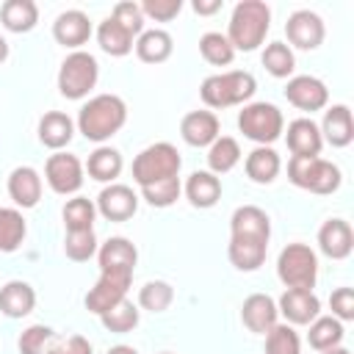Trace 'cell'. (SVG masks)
Instances as JSON below:
<instances>
[{
    "instance_id": "6da1fadb",
    "label": "cell",
    "mask_w": 354,
    "mask_h": 354,
    "mask_svg": "<svg viewBox=\"0 0 354 354\" xmlns=\"http://www.w3.org/2000/svg\"><path fill=\"white\" fill-rule=\"evenodd\" d=\"M271 238V218L257 205L235 207L230 218V246L227 257L238 271H257L266 263Z\"/></svg>"
},
{
    "instance_id": "7a4b0ae2",
    "label": "cell",
    "mask_w": 354,
    "mask_h": 354,
    "mask_svg": "<svg viewBox=\"0 0 354 354\" xmlns=\"http://www.w3.org/2000/svg\"><path fill=\"white\" fill-rule=\"evenodd\" d=\"M124 122H127V105L119 94H97L77 113V130L97 144L116 136L124 127Z\"/></svg>"
},
{
    "instance_id": "3957f363",
    "label": "cell",
    "mask_w": 354,
    "mask_h": 354,
    "mask_svg": "<svg viewBox=\"0 0 354 354\" xmlns=\"http://www.w3.org/2000/svg\"><path fill=\"white\" fill-rule=\"evenodd\" d=\"M268 28H271V8L263 0H241L232 8L230 28L224 36L230 39L232 50L252 53L266 41Z\"/></svg>"
},
{
    "instance_id": "277c9868",
    "label": "cell",
    "mask_w": 354,
    "mask_h": 354,
    "mask_svg": "<svg viewBox=\"0 0 354 354\" xmlns=\"http://www.w3.org/2000/svg\"><path fill=\"white\" fill-rule=\"evenodd\" d=\"M257 91V80L252 72L243 69H232V72H218V75H207L199 86V97L207 108L213 111H224L232 105H243L252 100V94Z\"/></svg>"
},
{
    "instance_id": "5b68a950",
    "label": "cell",
    "mask_w": 354,
    "mask_h": 354,
    "mask_svg": "<svg viewBox=\"0 0 354 354\" xmlns=\"http://www.w3.org/2000/svg\"><path fill=\"white\" fill-rule=\"evenodd\" d=\"M180 166H183V158H180L177 147L169 144V141H158V144L144 147L136 155V160H133V180H136L138 188H144V185H152L158 180L180 177Z\"/></svg>"
},
{
    "instance_id": "8992f818",
    "label": "cell",
    "mask_w": 354,
    "mask_h": 354,
    "mask_svg": "<svg viewBox=\"0 0 354 354\" xmlns=\"http://www.w3.org/2000/svg\"><path fill=\"white\" fill-rule=\"evenodd\" d=\"M288 180L301 188V191H310V194H335L343 183V174L340 169L332 163V160H324L321 155L318 158H293L288 160Z\"/></svg>"
},
{
    "instance_id": "52a82bcc",
    "label": "cell",
    "mask_w": 354,
    "mask_h": 354,
    "mask_svg": "<svg viewBox=\"0 0 354 354\" xmlns=\"http://www.w3.org/2000/svg\"><path fill=\"white\" fill-rule=\"evenodd\" d=\"M238 130L257 147H271L285 133V116L274 102H246L238 113Z\"/></svg>"
},
{
    "instance_id": "ba28073f",
    "label": "cell",
    "mask_w": 354,
    "mask_h": 354,
    "mask_svg": "<svg viewBox=\"0 0 354 354\" xmlns=\"http://www.w3.org/2000/svg\"><path fill=\"white\" fill-rule=\"evenodd\" d=\"M277 277L285 288L313 290L318 279V257L307 243H288L277 257Z\"/></svg>"
},
{
    "instance_id": "9c48e42d",
    "label": "cell",
    "mask_w": 354,
    "mask_h": 354,
    "mask_svg": "<svg viewBox=\"0 0 354 354\" xmlns=\"http://www.w3.org/2000/svg\"><path fill=\"white\" fill-rule=\"evenodd\" d=\"M100 77V64L91 53L86 50H75L61 61L58 69V91L66 100H83L88 97V91L97 86Z\"/></svg>"
},
{
    "instance_id": "30bf717a",
    "label": "cell",
    "mask_w": 354,
    "mask_h": 354,
    "mask_svg": "<svg viewBox=\"0 0 354 354\" xmlns=\"http://www.w3.org/2000/svg\"><path fill=\"white\" fill-rule=\"evenodd\" d=\"M130 282H133V274H124V271H100V279L94 282V288L83 299L86 310L94 313V315L108 313L113 304H119L122 299H127Z\"/></svg>"
},
{
    "instance_id": "8fae6325",
    "label": "cell",
    "mask_w": 354,
    "mask_h": 354,
    "mask_svg": "<svg viewBox=\"0 0 354 354\" xmlns=\"http://www.w3.org/2000/svg\"><path fill=\"white\" fill-rule=\"evenodd\" d=\"M83 163H80V158H75V155H69V152H55V155H50L47 158V163H44V180H47V185L55 191V194H61V196H69V194H77L80 191V185H83Z\"/></svg>"
},
{
    "instance_id": "7c38bea8",
    "label": "cell",
    "mask_w": 354,
    "mask_h": 354,
    "mask_svg": "<svg viewBox=\"0 0 354 354\" xmlns=\"http://www.w3.org/2000/svg\"><path fill=\"white\" fill-rule=\"evenodd\" d=\"M285 36H288V47H299V50H315L324 36H326V28H324V19L310 11V8H299L288 17L285 22Z\"/></svg>"
},
{
    "instance_id": "4fadbf2b",
    "label": "cell",
    "mask_w": 354,
    "mask_h": 354,
    "mask_svg": "<svg viewBox=\"0 0 354 354\" xmlns=\"http://www.w3.org/2000/svg\"><path fill=\"white\" fill-rule=\"evenodd\" d=\"M285 97L290 105H296L299 111H307V113H315V111H324L326 102H329V88L324 80H318L315 75H296L288 80L285 86Z\"/></svg>"
},
{
    "instance_id": "5bb4252c",
    "label": "cell",
    "mask_w": 354,
    "mask_h": 354,
    "mask_svg": "<svg viewBox=\"0 0 354 354\" xmlns=\"http://www.w3.org/2000/svg\"><path fill=\"white\" fill-rule=\"evenodd\" d=\"M97 213L108 221H127L138 210V194L124 183H111L97 196Z\"/></svg>"
},
{
    "instance_id": "9a60e30c",
    "label": "cell",
    "mask_w": 354,
    "mask_h": 354,
    "mask_svg": "<svg viewBox=\"0 0 354 354\" xmlns=\"http://www.w3.org/2000/svg\"><path fill=\"white\" fill-rule=\"evenodd\" d=\"M279 315L290 326H307L321 315V299L313 290H299V288H285V293L277 301Z\"/></svg>"
},
{
    "instance_id": "2e32d148",
    "label": "cell",
    "mask_w": 354,
    "mask_h": 354,
    "mask_svg": "<svg viewBox=\"0 0 354 354\" xmlns=\"http://www.w3.org/2000/svg\"><path fill=\"white\" fill-rule=\"evenodd\" d=\"M241 321L249 332L254 335H266L279 324V310L277 301L268 293H252L243 299L241 304Z\"/></svg>"
},
{
    "instance_id": "e0dca14e",
    "label": "cell",
    "mask_w": 354,
    "mask_h": 354,
    "mask_svg": "<svg viewBox=\"0 0 354 354\" xmlns=\"http://www.w3.org/2000/svg\"><path fill=\"white\" fill-rule=\"evenodd\" d=\"M91 36V19L86 11L80 8H69V11H61L53 22V39L64 47H69L72 53L80 50V44H86Z\"/></svg>"
},
{
    "instance_id": "ac0fdd59",
    "label": "cell",
    "mask_w": 354,
    "mask_h": 354,
    "mask_svg": "<svg viewBox=\"0 0 354 354\" xmlns=\"http://www.w3.org/2000/svg\"><path fill=\"white\" fill-rule=\"evenodd\" d=\"M97 263H100V271H124V274H133L136 271V263H138V249H136L133 241H127L122 235H113V238H108L97 249Z\"/></svg>"
},
{
    "instance_id": "d6986e66",
    "label": "cell",
    "mask_w": 354,
    "mask_h": 354,
    "mask_svg": "<svg viewBox=\"0 0 354 354\" xmlns=\"http://www.w3.org/2000/svg\"><path fill=\"white\" fill-rule=\"evenodd\" d=\"M218 116L213 111H191L180 122V136L188 147H210L221 133Z\"/></svg>"
},
{
    "instance_id": "ffe728a7",
    "label": "cell",
    "mask_w": 354,
    "mask_h": 354,
    "mask_svg": "<svg viewBox=\"0 0 354 354\" xmlns=\"http://www.w3.org/2000/svg\"><path fill=\"white\" fill-rule=\"evenodd\" d=\"M318 249L332 260H346L354 249V232L346 218H329L318 230Z\"/></svg>"
},
{
    "instance_id": "44dd1931",
    "label": "cell",
    "mask_w": 354,
    "mask_h": 354,
    "mask_svg": "<svg viewBox=\"0 0 354 354\" xmlns=\"http://www.w3.org/2000/svg\"><path fill=\"white\" fill-rule=\"evenodd\" d=\"M285 141H288V149L293 152V158H318L321 155V147H324V138H321L318 124L313 119H307V116L293 119L288 124Z\"/></svg>"
},
{
    "instance_id": "7402d4cb",
    "label": "cell",
    "mask_w": 354,
    "mask_h": 354,
    "mask_svg": "<svg viewBox=\"0 0 354 354\" xmlns=\"http://www.w3.org/2000/svg\"><path fill=\"white\" fill-rule=\"evenodd\" d=\"M318 130H321V138H324L326 144H332V147H337V149L348 147V144L354 141L351 108H348V105H343V102H337V105L326 108L324 122H321V127H318Z\"/></svg>"
},
{
    "instance_id": "603a6c76",
    "label": "cell",
    "mask_w": 354,
    "mask_h": 354,
    "mask_svg": "<svg viewBox=\"0 0 354 354\" xmlns=\"http://www.w3.org/2000/svg\"><path fill=\"white\" fill-rule=\"evenodd\" d=\"M8 196L17 207H36L41 199V177L33 166H17L8 174Z\"/></svg>"
},
{
    "instance_id": "cb8c5ba5",
    "label": "cell",
    "mask_w": 354,
    "mask_h": 354,
    "mask_svg": "<svg viewBox=\"0 0 354 354\" xmlns=\"http://www.w3.org/2000/svg\"><path fill=\"white\" fill-rule=\"evenodd\" d=\"M36 307V290L25 279H8L0 288V313L6 318H25Z\"/></svg>"
},
{
    "instance_id": "d4e9b609",
    "label": "cell",
    "mask_w": 354,
    "mask_h": 354,
    "mask_svg": "<svg viewBox=\"0 0 354 354\" xmlns=\"http://www.w3.org/2000/svg\"><path fill=\"white\" fill-rule=\"evenodd\" d=\"M75 136V122L69 113L64 111H47L41 119H39V141L47 147V149H55L61 152Z\"/></svg>"
},
{
    "instance_id": "484cf974",
    "label": "cell",
    "mask_w": 354,
    "mask_h": 354,
    "mask_svg": "<svg viewBox=\"0 0 354 354\" xmlns=\"http://www.w3.org/2000/svg\"><path fill=\"white\" fill-rule=\"evenodd\" d=\"M183 191H185V196H188V202L194 207H202L205 210V207H213L221 199V180L213 171L202 169V171H194L185 180Z\"/></svg>"
},
{
    "instance_id": "4316f807",
    "label": "cell",
    "mask_w": 354,
    "mask_h": 354,
    "mask_svg": "<svg viewBox=\"0 0 354 354\" xmlns=\"http://www.w3.org/2000/svg\"><path fill=\"white\" fill-rule=\"evenodd\" d=\"M133 47H136V55H138L144 64H163V61H169V55H171V50H174V39H171L169 30L152 28V30H144V33L133 41Z\"/></svg>"
},
{
    "instance_id": "83f0119b",
    "label": "cell",
    "mask_w": 354,
    "mask_h": 354,
    "mask_svg": "<svg viewBox=\"0 0 354 354\" xmlns=\"http://www.w3.org/2000/svg\"><path fill=\"white\" fill-rule=\"evenodd\" d=\"M243 169H246V177H249L252 183L268 185V183L277 180V174H279V169H282V160H279L277 149H271V147H254V149L246 155Z\"/></svg>"
},
{
    "instance_id": "f1b7e54d",
    "label": "cell",
    "mask_w": 354,
    "mask_h": 354,
    "mask_svg": "<svg viewBox=\"0 0 354 354\" xmlns=\"http://www.w3.org/2000/svg\"><path fill=\"white\" fill-rule=\"evenodd\" d=\"M0 22L11 33H28L39 22V6L33 0H6L0 6Z\"/></svg>"
},
{
    "instance_id": "f546056e",
    "label": "cell",
    "mask_w": 354,
    "mask_h": 354,
    "mask_svg": "<svg viewBox=\"0 0 354 354\" xmlns=\"http://www.w3.org/2000/svg\"><path fill=\"white\" fill-rule=\"evenodd\" d=\"M122 166H124V160H122V152L119 149H113V147H105V144H100L91 155H88V160H86V171H88V177L91 180H97V183H113L119 174H122Z\"/></svg>"
},
{
    "instance_id": "4dcf8cb0",
    "label": "cell",
    "mask_w": 354,
    "mask_h": 354,
    "mask_svg": "<svg viewBox=\"0 0 354 354\" xmlns=\"http://www.w3.org/2000/svg\"><path fill=\"white\" fill-rule=\"evenodd\" d=\"M310 332H307V343L315 348V351H329V348H337L346 337V329H343V321L332 318V315H318L313 324H307Z\"/></svg>"
},
{
    "instance_id": "1f68e13d",
    "label": "cell",
    "mask_w": 354,
    "mask_h": 354,
    "mask_svg": "<svg viewBox=\"0 0 354 354\" xmlns=\"http://www.w3.org/2000/svg\"><path fill=\"white\" fill-rule=\"evenodd\" d=\"M241 160V144L232 138V136H218L210 147H207V171H213L216 177L218 174H227L238 166Z\"/></svg>"
},
{
    "instance_id": "d6a6232c",
    "label": "cell",
    "mask_w": 354,
    "mask_h": 354,
    "mask_svg": "<svg viewBox=\"0 0 354 354\" xmlns=\"http://www.w3.org/2000/svg\"><path fill=\"white\" fill-rule=\"evenodd\" d=\"M97 41L102 47V53L113 55V58H122L133 50V36L111 17H105L100 25H97Z\"/></svg>"
},
{
    "instance_id": "836d02e7",
    "label": "cell",
    "mask_w": 354,
    "mask_h": 354,
    "mask_svg": "<svg viewBox=\"0 0 354 354\" xmlns=\"http://www.w3.org/2000/svg\"><path fill=\"white\" fill-rule=\"evenodd\" d=\"M64 224L66 232H83V230H94V218H97V205L88 196H72L66 199L64 210Z\"/></svg>"
},
{
    "instance_id": "e575fe53",
    "label": "cell",
    "mask_w": 354,
    "mask_h": 354,
    "mask_svg": "<svg viewBox=\"0 0 354 354\" xmlns=\"http://www.w3.org/2000/svg\"><path fill=\"white\" fill-rule=\"evenodd\" d=\"M28 224L17 207H0V252H17L25 241Z\"/></svg>"
},
{
    "instance_id": "d590c367",
    "label": "cell",
    "mask_w": 354,
    "mask_h": 354,
    "mask_svg": "<svg viewBox=\"0 0 354 354\" xmlns=\"http://www.w3.org/2000/svg\"><path fill=\"white\" fill-rule=\"evenodd\" d=\"M199 53L213 66H230L232 58H235V50L230 44V39L218 30H207V33L199 36Z\"/></svg>"
},
{
    "instance_id": "8d00e7d4",
    "label": "cell",
    "mask_w": 354,
    "mask_h": 354,
    "mask_svg": "<svg viewBox=\"0 0 354 354\" xmlns=\"http://www.w3.org/2000/svg\"><path fill=\"white\" fill-rule=\"evenodd\" d=\"M260 61H263L266 72L274 75V77H290L293 69H296V55H293V50H290L285 41H271V44H266Z\"/></svg>"
},
{
    "instance_id": "74e56055",
    "label": "cell",
    "mask_w": 354,
    "mask_h": 354,
    "mask_svg": "<svg viewBox=\"0 0 354 354\" xmlns=\"http://www.w3.org/2000/svg\"><path fill=\"white\" fill-rule=\"evenodd\" d=\"M138 318H141V313H138V307H136L130 299H122L119 304H113L108 313L100 315L102 326H105L108 332H116V335L133 332V329L138 326Z\"/></svg>"
},
{
    "instance_id": "f35d334b",
    "label": "cell",
    "mask_w": 354,
    "mask_h": 354,
    "mask_svg": "<svg viewBox=\"0 0 354 354\" xmlns=\"http://www.w3.org/2000/svg\"><path fill=\"white\" fill-rule=\"evenodd\" d=\"M55 340H58L55 329H50L44 324H33L19 335L17 346H19V354H50Z\"/></svg>"
},
{
    "instance_id": "ab89813d",
    "label": "cell",
    "mask_w": 354,
    "mask_h": 354,
    "mask_svg": "<svg viewBox=\"0 0 354 354\" xmlns=\"http://www.w3.org/2000/svg\"><path fill=\"white\" fill-rule=\"evenodd\" d=\"M171 301H174V288L163 279H149L138 290V307H144L149 313H163V310H169Z\"/></svg>"
},
{
    "instance_id": "60d3db41",
    "label": "cell",
    "mask_w": 354,
    "mask_h": 354,
    "mask_svg": "<svg viewBox=\"0 0 354 354\" xmlns=\"http://www.w3.org/2000/svg\"><path fill=\"white\" fill-rule=\"evenodd\" d=\"M266 354H301L299 332L290 324H277L266 332Z\"/></svg>"
},
{
    "instance_id": "b9f144b4",
    "label": "cell",
    "mask_w": 354,
    "mask_h": 354,
    "mask_svg": "<svg viewBox=\"0 0 354 354\" xmlns=\"http://www.w3.org/2000/svg\"><path fill=\"white\" fill-rule=\"evenodd\" d=\"M183 194V183L180 177H169V180H158L152 185L141 188V196L152 205V207H171Z\"/></svg>"
},
{
    "instance_id": "7bdbcfd3",
    "label": "cell",
    "mask_w": 354,
    "mask_h": 354,
    "mask_svg": "<svg viewBox=\"0 0 354 354\" xmlns=\"http://www.w3.org/2000/svg\"><path fill=\"white\" fill-rule=\"evenodd\" d=\"M97 235H94V230H83V232H66V238H64V252H66V257L69 260H75V263H86V260H91L94 254H97Z\"/></svg>"
},
{
    "instance_id": "ee69618b",
    "label": "cell",
    "mask_w": 354,
    "mask_h": 354,
    "mask_svg": "<svg viewBox=\"0 0 354 354\" xmlns=\"http://www.w3.org/2000/svg\"><path fill=\"white\" fill-rule=\"evenodd\" d=\"M111 19H116L130 36H141L144 33V14H141V6L133 3V0L116 3L113 11H111Z\"/></svg>"
},
{
    "instance_id": "f6af8a7d",
    "label": "cell",
    "mask_w": 354,
    "mask_h": 354,
    "mask_svg": "<svg viewBox=\"0 0 354 354\" xmlns=\"http://www.w3.org/2000/svg\"><path fill=\"white\" fill-rule=\"evenodd\" d=\"M141 14L144 19H155V22H169L183 11V0H141Z\"/></svg>"
},
{
    "instance_id": "bcb514c9",
    "label": "cell",
    "mask_w": 354,
    "mask_h": 354,
    "mask_svg": "<svg viewBox=\"0 0 354 354\" xmlns=\"http://www.w3.org/2000/svg\"><path fill=\"white\" fill-rule=\"evenodd\" d=\"M329 307H332V318H337V321H351V318H354V290H351V288H337V290H332Z\"/></svg>"
},
{
    "instance_id": "7dc6e473",
    "label": "cell",
    "mask_w": 354,
    "mask_h": 354,
    "mask_svg": "<svg viewBox=\"0 0 354 354\" xmlns=\"http://www.w3.org/2000/svg\"><path fill=\"white\" fill-rule=\"evenodd\" d=\"M50 354H91V343L83 335H69V337H58L53 343Z\"/></svg>"
},
{
    "instance_id": "c3c4849f",
    "label": "cell",
    "mask_w": 354,
    "mask_h": 354,
    "mask_svg": "<svg viewBox=\"0 0 354 354\" xmlns=\"http://www.w3.org/2000/svg\"><path fill=\"white\" fill-rule=\"evenodd\" d=\"M191 8H194L196 14H202V17H210V14H216V11L221 8V0H194Z\"/></svg>"
},
{
    "instance_id": "681fc988",
    "label": "cell",
    "mask_w": 354,
    "mask_h": 354,
    "mask_svg": "<svg viewBox=\"0 0 354 354\" xmlns=\"http://www.w3.org/2000/svg\"><path fill=\"white\" fill-rule=\"evenodd\" d=\"M108 354H138L133 346H124V343H119V346H111L108 348Z\"/></svg>"
},
{
    "instance_id": "f907efd6",
    "label": "cell",
    "mask_w": 354,
    "mask_h": 354,
    "mask_svg": "<svg viewBox=\"0 0 354 354\" xmlns=\"http://www.w3.org/2000/svg\"><path fill=\"white\" fill-rule=\"evenodd\" d=\"M6 58H8V41H6L3 36H0V64H3Z\"/></svg>"
},
{
    "instance_id": "816d5d0a",
    "label": "cell",
    "mask_w": 354,
    "mask_h": 354,
    "mask_svg": "<svg viewBox=\"0 0 354 354\" xmlns=\"http://www.w3.org/2000/svg\"><path fill=\"white\" fill-rule=\"evenodd\" d=\"M321 354H351V351L343 348V346H337V348H329V351H321Z\"/></svg>"
},
{
    "instance_id": "f5cc1de1",
    "label": "cell",
    "mask_w": 354,
    "mask_h": 354,
    "mask_svg": "<svg viewBox=\"0 0 354 354\" xmlns=\"http://www.w3.org/2000/svg\"><path fill=\"white\" fill-rule=\"evenodd\" d=\"M160 354H171V351H160Z\"/></svg>"
}]
</instances>
